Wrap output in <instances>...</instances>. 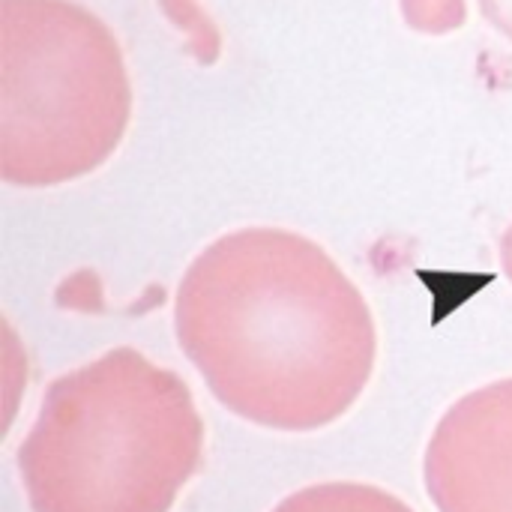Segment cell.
<instances>
[{
	"mask_svg": "<svg viewBox=\"0 0 512 512\" xmlns=\"http://www.w3.org/2000/svg\"><path fill=\"white\" fill-rule=\"evenodd\" d=\"M174 330L186 360L237 417L315 432L366 390L378 333L357 285L309 237L243 228L183 273Z\"/></svg>",
	"mask_w": 512,
	"mask_h": 512,
	"instance_id": "1",
	"label": "cell"
},
{
	"mask_svg": "<svg viewBox=\"0 0 512 512\" xmlns=\"http://www.w3.org/2000/svg\"><path fill=\"white\" fill-rule=\"evenodd\" d=\"M204 456L186 381L135 348H111L42 393L18 447L33 512H171Z\"/></svg>",
	"mask_w": 512,
	"mask_h": 512,
	"instance_id": "2",
	"label": "cell"
},
{
	"mask_svg": "<svg viewBox=\"0 0 512 512\" xmlns=\"http://www.w3.org/2000/svg\"><path fill=\"white\" fill-rule=\"evenodd\" d=\"M132 87L114 33L72 0L0 3V174L42 189L96 171L123 141Z\"/></svg>",
	"mask_w": 512,
	"mask_h": 512,
	"instance_id": "3",
	"label": "cell"
},
{
	"mask_svg": "<svg viewBox=\"0 0 512 512\" xmlns=\"http://www.w3.org/2000/svg\"><path fill=\"white\" fill-rule=\"evenodd\" d=\"M438 512H512V378L459 399L426 447Z\"/></svg>",
	"mask_w": 512,
	"mask_h": 512,
	"instance_id": "4",
	"label": "cell"
},
{
	"mask_svg": "<svg viewBox=\"0 0 512 512\" xmlns=\"http://www.w3.org/2000/svg\"><path fill=\"white\" fill-rule=\"evenodd\" d=\"M273 512H414L396 495L366 483H321L279 501Z\"/></svg>",
	"mask_w": 512,
	"mask_h": 512,
	"instance_id": "5",
	"label": "cell"
},
{
	"mask_svg": "<svg viewBox=\"0 0 512 512\" xmlns=\"http://www.w3.org/2000/svg\"><path fill=\"white\" fill-rule=\"evenodd\" d=\"M486 18L512 39V0H480Z\"/></svg>",
	"mask_w": 512,
	"mask_h": 512,
	"instance_id": "6",
	"label": "cell"
}]
</instances>
